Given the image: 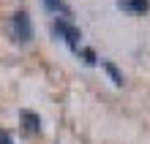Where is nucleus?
<instances>
[{
    "instance_id": "obj_1",
    "label": "nucleus",
    "mask_w": 150,
    "mask_h": 144,
    "mask_svg": "<svg viewBox=\"0 0 150 144\" xmlns=\"http://www.w3.org/2000/svg\"><path fill=\"white\" fill-rule=\"evenodd\" d=\"M52 30H55V35H60V38H63L68 46H71L76 55H79V38H82V33H79L76 25H71L68 19H63V16H60V19H55Z\"/></svg>"
},
{
    "instance_id": "obj_2",
    "label": "nucleus",
    "mask_w": 150,
    "mask_h": 144,
    "mask_svg": "<svg viewBox=\"0 0 150 144\" xmlns=\"http://www.w3.org/2000/svg\"><path fill=\"white\" fill-rule=\"evenodd\" d=\"M11 30H14V38L19 44H28L33 38V25H30V16L25 11H14L11 14Z\"/></svg>"
},
{
    "instance_id": "obj_3",
    "label": "nucleus",
    "mask_w": 150,
    "mask_h": 144,
    "mask_svg": "<svg viewBox=\"0 0 150 144\" xmlns=\"http://www.w3.org/2000/svg\"><path fill=\"white\" fill-rule=\"evenodd\" d=\"M19 122H22L25 133H41V117H38L36 112L22 109V112H19Z\"/></svg>"
},
{
    "instance_id": "obj_4",
    "label": "nucleus",
    "mask_w": 150,
    "mask_h": 144,
    "mask_svg": "<svg viewBox=\"0 0 150 144\" xmlns=\"http://www.w3.org/2000/svg\"><path fill=\"white\" fill-rule=\"evenodd\" d=\"M117 8L128 14H145L150 8V0H117Z\"/></svg>"
},
{
    "instance_id": "obj_5",
    "label": "nucleus",
    "mask_w": 150,
    "mask_h": 144,
    "mask_svg": "<svg viewBox=\"0 0 150 144\" xmlns=\"http://www.w3.org/2000/svg\"><path fill=\"white\" fill-rule=\"evenodd\" d=\"M101 65H104V71L109 74V79H112V82L120 87V84H123V74H120L117 68H115V63H109V60H101Z\"/></svg>"
},
{
    "instance_id": "obj_6",
    "label": "nucleus",
    "mask_w": 150,
    "mask_h": 144,
    "mask_svg": "<svg viewBox=\"0 0 150 144\" xmlns=\"http://www.w3.org/2000/svg\"><path fill=\"white\" fill-rule=\"evenodd\" d=\"M41 3H44V8H47V11H68L63 0H41Z\"/></svg>"
},
{
    "instance_id": "obj_7",
    "label": "nucleus",
    "mask_w": 150,
    "mask_h": 144,
    "mask_svg": "<svg viewBox=\"0 0 150 144\" xmlns=\"http://www.w3.org/2000/svg\"><path fill=\"white\" fill-rule=\"evenodd\" d=\"M82 57H85V63H87V65H93V63L98 60V57H96V52H93V49H82Z\"/></svg>"
},
{
    "instance_id": "obj_8",
    "label": "nucleus",
    "mask_w": 150,
    "mask_h": 144,
    "mask_svg": "<svg viewBox=\"0 0 150 144\" xmlns=\"http://www.w3.org/2000/svg\"><path fill=\"white\" fill-rule=\"evenodd\" d=\"M0 144H14V136L8 131H0Z\"/></svg>"
}]
</instances>
